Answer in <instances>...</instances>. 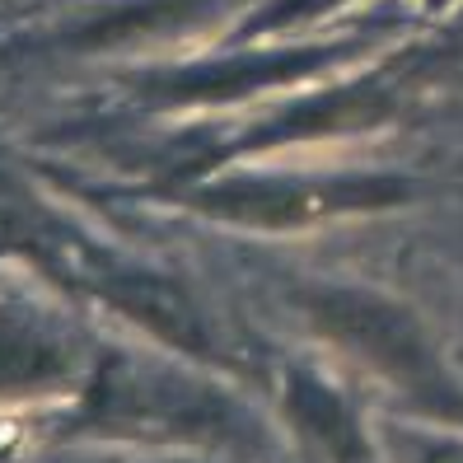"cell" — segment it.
I'll use <instances>...</instances> for the list:
<instances>
[{"mask_svg":"<svg viewBox=\"0 0 463 463\" xmlns=\"http://www.w3.org/2000/svg\"><path fill=\"white\" fill-rule=\"evenodd\" d=\"M66 370L61 351L29 328H0V389H38Z\"/></svg>","mask_w":463,"mask_h":463,"instance_id":"obj_1","label":"cell"}]
</instances>
